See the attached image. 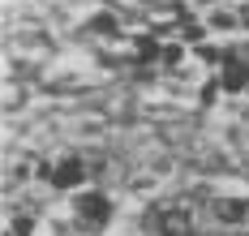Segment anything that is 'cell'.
Returning <instances> with one entry per match:
<instances>
[{
  "label": "cell",
  "mask_w": 249,
  "mask_h": 236,
  "mask_svg": "<svg viewBox=\"0 0 249 236\" xmlns=\"http://www.w3.org/2000/svg\"><path fill=\"white\" fill-rule=\"evenodd\" d=\"M219 86L224 90H245L249 86V65L241 56H219Z\"/></svg>",
  "instance_id": "cell-3"
},
{
  "label": "cell",
  "mask_w": 249,
  "mask_h": 236,
  "mask_svg": "<svg viewBox=\"0 0 249 236\" xmlns=\"http://www.w3.org/2000/svg\"><path fill=\"white\" fill-rule=\"evenodd\" d=\"M73 215L86 223V228H103V223L112 219V202H107L103 193H90V189H86V193L73 198Z\"/></svg>",
  "instance_id": "cell-1"
},
{
  "label": "cell",
  "mask_w": 249,
  "mask_h": 236,
  "mask_svg": "<svg viewBox=\"0 0 249 236\" xmlns=\"http://www.w3.org/2000/svg\"><path fill=\"white\" fill-rule=\"evenodd\" d=\"M215 215L224 219V223H241L249 215V202H232V198H224V202H215Z\"/></svg>",
  "instance_id": "cell-5"
},
{
  "label": "cell",
  "mask_w": 249,
  "mask_h": 236,
  "mask_svg": "<svg viewBox=\"0 0 249 236\" xmlns=\"http://www.w3.org/2000/svg\"><path fill=\"white\" fill-rule=\"evenodd\" d=\"M48 181L56 185V189H73V185H82V181H86V163H82L77 155L56 159V163H52V172H48Z\"/></svg>",
  "instance_id": "cell-2"
},
{
  "label": "cell",
  "mask_w": 249,
  "mask_h": 236,
  "mask_svg": "<svg viewBox=\"0 0 249 236\" xmlns=\"http://www.w3.org/2000/svg\"><path fill=\"white\" fill-rule=\"evenodd\" d=\"M150 223H155L163 236H185L189 232V215H185L180 206H163V215H155Z\"/></svg>",
  "instance_id": "cell-4"
}]
</instances>
